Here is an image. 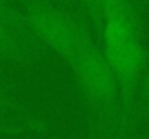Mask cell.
Returning <instances> with one entry per match:
<instances>
[{
  "label": "cell",
  "instance_id": "obj_1",
  "mask_svg": "<svg viewBox=\"0 0 149 139\" xmlns=\"http://www.w3.org/2000/svg\"><path fill=\"white\" fill-rule=\"evenodd\" d=\"M90 117L93 139H117L120 98L114 75L93 35L80 48L70 67Z\"/></svg>",
  "mask_w": 149,
  "mask_h": 139
},
{
  "label": "cell",
  "instance_id": "obj_2",
  "mask_svg": "<svg viewBox=\"0 0 149 139\" xmlns=\"http://www.w3.org/2000/svg\"><path fill=\"white\" fill-rule=\"evenodd\" d=\"M23 15L36 41L61 57L68 67L91 35L80 16L47 0H26Z\"/></svg>",
  "mask_w": 149,
  "mask_h": 139
},
{
  "label": "cell",
  "instance_id": "obj_3",
  "mask_svg": "<svg viewBox=\"0 0 149 139\" xmlns=\"http://www.w3.org/2000/svg\"><path fill=\"white\" fill-rule=\"evenodd\" d=\"M114 75L120 98V126L117 139H127L133 126L136 98L148 65V51L141 39L123 45L101 48Z\"/></svg>",
  "mask_w": 149,
  "mask_h": 139
},
{
  "label": "cell",
  "instance_id": "obj_4",
  "mask_svg": "<svg viewBox=\"0 0 149 139\" xmlns=\"http://www.w3.org/2000/svg\"><path fill=\"white\" fill-rule=\"evenodd\" d=\"M45 55L44 46L38 41L26 38L7 22L0 19V61L29 65L41 61Z\"/></svg>",
  "mask_w": 149,
  "mask_h": 139
},
{
  "label": "cell",
  "instance_id": "obj_5",
  "mask_svg": "<svg viewBox=\"0 0 149 139\" xmlns=\"http://www.w3.org/2000/svg\"><path fill=\"white\" fill-rule=\"evenodd\" d=\"M0 19L4 20V22H7L12 28H15L17 32H20L26 38H31V39H35L36 41V38L33 36V34L31 32V29L28 26V22L25 19V15L20 13L7 0H0Z\"/></svg>",
  "mask_w": 149,
  "mask_h": 139
},
{
  "label": "cell",
  "instance_id": "obj_6",
  "mask_svg": "<svg viewBox=\"0 0 149 139\" xmlns=\"http://www.w3.org/2000/svg\"><path fill=\"white\" fill-rule=\"evenodd\" d=\"M141 112L143 113L145 117H149V73L143 75L142 84H141Z\"/></svg>",
  "mask_w": 149,
  "mask_h": 139
},
{
  "label": "cell",
  "instance_id": "obj_7",
  "mask_svg": "<svg viewBox=\"0 0 149 139\" xmlns=\"http://www.w3.org/2000/svg\"><path fill=\"white\" fill-rule=\"evenodd\" d=\"M47 1H51V3H55V4H64L65 3V0H47Z\"/></svg>",
  "mask_w": 149,
  "mask_h": 139
},
{
  "label": "cell",
  "instance_id": "obj_8",
  "mask_svg": "<svg viewBox=\"0 0 149 139\" xmlns=\"http://www.w3.org/2000/svg\"><path fill=\"white\" fill-rule=\"evenodd\" d=\"M0 81H4V78H3V75H1V73H0Z\"/></svg>",
  "mask_w": 149,
  "mask_h": 139
},
{
  "label": "cell",
  "instance_id": "obj_9",
  "mask_svg": "<svg viewBox=\"0 0 149 139\" xmlns=\"http://www.w3.org/2000/svg\"><path fill=\"white\" fill-rule=\"evenodd\" d=\"M7 1H10V3H12V1H13V0H7Z\"/></svg>",
  "mask_w": 149,
  "mask_h": 139
}]
</instances>
